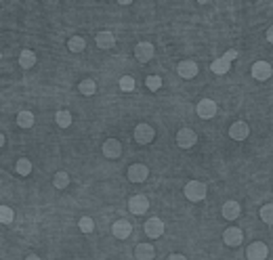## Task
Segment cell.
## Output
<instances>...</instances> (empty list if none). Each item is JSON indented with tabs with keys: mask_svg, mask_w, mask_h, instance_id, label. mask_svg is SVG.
<instances>
[{
	"mask_svg": "<svg viewBox=\"0 0 273 260\" xmlns=\"http://www.w3.org/2000/svg\"><path fill=\"white\" fill-rule=\"evenodd\" d=\"M154 138H156L154 126H149V124H145V122L137 124V128H135V141H137L139 145H149L151 141H154Z\"/></svg>",
	"mask_w": 273,
	"mask_h": 260,
	"instance_id": "3",
	"label": "cell"
},
{
	"mask_svg": "<svg viewBox=\"0 0 273 260\" xmlns=\"http://www.w3.org/2000/svg\"><path fill=\"white\" fill-rule=\"evenodd\" d=\"M128 181L130 183H143L147 181V176H149V168L145 164H133L128 168Z\"/></svg>",
	"mask_w": 273,
	"mask_h": 260,
	"instance_id": "7",
	"label": "cell"
},
{
	"mask_svg": "<svg viewBox=\"0 0 273 260\" xmlns=\"http://www.w3.org/2000/svg\"><path fill=\"white\" fill-rule=\"evenodd\" d=\"M154 53H156V48L151 42H139L135 46V57H137V61L139 63H147L154 59Z\"/></svg>",
	"mask_w": 273,
	"mask_h": 260,
	"instance_id": "5",
	"label": "cell"
},
{
	"mask_svg": "<svg viewBox=\"0 0 273 260\" xmlns=\"http://www.w3.org/2000/svg\"><path fill=\"white\" fill-rule=\"evenodd\" d=\"M19 65H21L23 69L34 67V65H36V53H32L29 48L21 51V55H19Z\"/></svg>",
	"mask_w": 273,
	"mask_h": 260,
	"instance_id": "20",
	"label": "cell"
},
{
	"mask_svg": "<svg viewBox=\"0 0 273 260\" xmlns=\"http://www.w3.org/2000/svg\"><path fill=\"white\" fill-rule=\"evenodd\" d=\"M145 233L149 235V237H154V239H158V237H162V233H164V223L160 221V218H147L145 221Z\"/></svg>",
	"mask_w": 273,
	"mask_h": 260,
	"instance_id": "15",
	"label": "cell"
},
{
	"mask_svg": "<svg viewBox=\"0 0 273 260\" xmlns=\"http://www.w3.org/2000/svg\"><path fill=\"white\" fill-rule=\"evenodd\" d=\"M242 239H244V233H242V229H238V227H229V229H225V233H223V242H225L227 246L236 248V246L242 244Z\"/></svg>",
	"mask_w": 273,
	"mask_h": 260,
	"instance_id": "14",
	"label": "cell"
},
{
	"mask_svg": "<svg viewBox=\"0 0 273 260\" xmlns=\"http://www.w3.org/2000/svg\"><path fill=\"white\" fill-rule=\"evenodd\" d=\"M147 208H149V199L145 195H133L128 199V210H130V214H145L147 212Z\"/></svg>",
	"mask_w": 273,
	"mask_h": 260,
	"instance_id": "8",
	"label": "cell"
},
{
	"mask_svg": "<svg viewBox=\"0 0 273 260\" xmlns=\"http://www.w3.org/2000/svg\"><path fill=\"white\" fill-rule=\"evenodd\" d=\"M196 143H198V134L191 128H181L177 132V145L181 149H191Z\"/></svg>",
	"mask_w": 273,
	"mask_h": 260,
	"instance_id": "4",
	"label": "cell"
},
{
	"mask_svg": "<svg viewBox=\"0 0 273 260\" xmlns=\"http://www.w3.org/2000/svg\"><path fill=\"white\" fill-rule=\"evenodd\" d=\"M196 114H198L202 120L215 118V114H217V103L212 101V99H202V101L196 105Z\"/></svg>",
	"mask_w": 273,
	"mask_h": 260,
	"instance_id": "6",
	"label": "cell"
},
{
	"mask_svg": "<svg viewBox=\"0 0 273 260\" xmlns=\"http://www.w3.org/2000/svg\"><path fill=\"white\" fill-rule=\"evenodd\" d=\"M177 74H179L181 78H185V80L196 78V76H198V65L191 61V59H187V61H181V63L177 65Z\"/></svg>",
	"mask_w": 273,
	"mask_h": 260,
	"instance_id": "16",
	"label": "cell"
},
{
	"mask_svg": "<svg viewBox=\"0 0 273 260\" xmlns=\"http://www.w3.org/2000/svg\"><path fill=\"white\" fill-rule=\"evenodd\" d=\"M55 122L59 128H69V124H72V114H69L67 109H61V112L55 114Z\"/></svg>",
	"mask_w": 273,
	"mask_h": 260,
	"instance_id": "22",
	"label": "cell"
},
{
	"mask_svg": "<svg viewBox=\"0 0 273 260\" xmlns=\"http://www.w3.org/2000/svg\"><path fill=\"white\" fill-rule=\"evenodd\" d=\"M17 124H19V128H32L34 126V114L32 112H19Z\"/></svg>",
	"mask_w": 273,
	"mask_h": 260,
	"instance_id": "24",
	"label": "cell"
},
{
	"mask_svg": "<svg viewBox=\"0 0 273 260\" xmlns=\"http://www.w3.org/2000/svg\"><path fill=\"white\" fill-rule=\"evenodd\" d=\"M130 233H133V225H130L128 221H124V218H120V221H116L112 225V235L116 239H128Z\"/></svg>",
	"mask_w": 273,
	"mask_h": 260,
	"instance_id": "10",
	"label": "cell"
},
{
	"mask_svg": "<svg viewBox=\"0 0 273 260\" xmlns=\"http://www.w3.org/2000/svg\"><path fill=\"white\" fill-rule=\"evenodd\" d=\"M261 218H263V223H267V225L273 223V206L271 204H265L261 208Z\"/></svg>",
	"mask_w": 273,
	"mask_h": 260,
	"instance_id": "30",
	"label": "cell"
},
{
	"mask_svg": "<svg viewBox=\"0 0 273 260\" xmlns=\"http://www.w3.org/2000/svg\"><path fill=\"white\" fill-rule=\"evenodd\" d=\"M95 42H97V46L101 48V51H107V48H112V46L116 44V38H114L112 32L103 29V32H99V34L95 36Z\"/></svg>",
	"mask_w": 273,
	"mask_h": 260,
	"instance_id": "17",
	"label": "cell"
},
{
	"mask_svg": "<svg viewBox=\"0 0 273 260\" xmlns=\"http://www.w3.org/2000/svg\"><path fill=\"white\" fill-rule=\"evenodd\" d=\"M78 227H80V231L82 233H93L95 231V221L90 216H82L78 221Z\"/></svg>",
	"mask_w": 273,
	"mask_h": 260,
	"instance_id": "28",
	"label": "cell"
},
{
	"mask_svg": "<svg viewBox=\"0 0 273 260\" xmlns=\"http://www.w3.org/2000/svg\"><path fill=\"white\" fill-rule=\"evenodd\" d=\"M101 149H103V155L109 159H116V157L122 155V143H120L118 138H107Z\"/></svg>",
	"mask_w": 273,
	"mask_h": 260,
	"instance_id": "11",
	"label": "cell"
},
{
	"mask_svg": "<svg viewBox=\"0 0 273 260\" xmlns=\"http://www.w3.org/2000/svg\"><path fill=\"white\" fill-rule=\"evenodd\" d=\"M248 134H250V128L246 122H242V120L229 126V136L234 138V141H244V138H248Z\"/></svg>",
	"mask_w": 273,
	"mask_h": 260,
	"instance_id": "12",
	"label": "cell"
},
{
	"mask_svg": "<svg viewBox=\"0 0 273 260\" xmlns=\"http://www.w3.org/2000/svg\"><path fill=\"white\" fill-rule=\"evenodd\" d=\"M15 170H17V174L27 176L29 172H32V162H29L27 157H19V159H17V164H15Z\"/></svg>",
	"mask_w": 273,
	"mask_h": 260,
	"instance_id": "25",
	"label": "cell"
},
{
	"mask_svg": "<svg viewBox=\"0 0 273 260\" xmlns=\"http://www.w3.org/2000/svg\"><path fill=\"white\" fill-rule=\"evenodd\" d=\"M267 40H269V42H273V29H267Z\"/></svg>",
	"mask_w": 273,
	"mask_h": 260,
	"instance_id": "33",
	"label": "cell"
},
{
	"mask_svg": "<svg viewBox=\"0 0 273 260\" xmlns=\"http://www.w3.org/2000/svg\"><path fill=\"white\" fill-rule=\"evenodd\" d=\"M145 84H147L149 91H158V88L162 86V78L160 76H147L145 78Z\"/></svg>",
	"mask_w": 273,
	"mask_h": 260,
	"instance_id": "31",
	"label": "cell"
},
{
	"mask_svg": "<svg viewBox=\"0 0 273 260\" xmlns=\"http://www.w3.org/2000/svg\"><path fill=\"white\" fill-rule=\"evenodd\" d=\"M240 212H242V206L238 202H225L223 210H221V214H223L227 221H236V218L240 216Z\"/></svg>",
	"mask_w": 273,
	"mask_h": 260,
	"instance_id": "18",
	"label": "cell"
},
{
	"mask_svg": "<svg viewBox=\"0 0 273 260\" xmlns=\"http://www.w3.org/2000/svg\"><path fill=\"white\" fill-rule=\"evenodd\" d=\"M78 91L82 93V95H86V97H90V95H95L97 93V84H95V80H90V78H86V80H82V82L78 84Z\"/></svg>",
	"mask_w": 273,
	"mask_h": 260,
	"instance_id": "23",
	"label": "cell"
},
{
	"mask_svg": "<svg viewBox=\"0 0 273 260\" xmlns=\"http://www.w3.org/2000/svg\"><path fill=\"white\" fill-rule=\"evenodd\" d=\"M53 185H55L57 189H65V187L69 185V174L65 172V170H59V172L53 176Z\"/></svg>",
	"mask_w": 273,
	"mask_h": 260,
	"instance_id": "26",
	"label": "cell"
},
{
	"mask_svg": "<svg viewBox=\"0 0 273 260\" xmlns=\"http://www.w3.org/2000/svg\"><path fill=\"white\" fill-rule=\"evenodd\" d=\"M120 91H122V93H133L135 91V78H130V76L120 78Z\"/></svg>",
	"mask_w": 273,
	"mask_h": 260,
	"instance_id": "29",
	"label": "cell"
},
{
	"mask_svg": "<svg viewBox=\"0 0 273 260\" xmlns=\"http://www.w3.org/2000/svg\"><path fill=\"white\" fill-rule=\"evenodd\" d=\"M271 63L267 61H257L255 65H252V76H255V80H259V82H265V80L271 78Z\"/></svg>",
	"mask_w": 273,
	"mask_h": 260,
	"instance_id": "13",
	"label": "cell"
},
{
	"mask_svg": "<svg viewBox=\"0 0 273 260\" xmlns=\"http://www.w3.org/2000/svg\"><path fill=\"white\" fill-rule=\"evenodd\" d=\"M135 256L139 260H151L156 256V250H154V246H149V244H139L135 248Z\"/></svg>",
	"mask_w": 273,
	"mask_h": 260,
	"instance_id": "19",
	"label": "cell"
},
{
	"mask_svg": "<svg viewBox=\"0 0 273 260\" xmlns=\"http://www.w3.org/2000/svg\"><path fill=\"white\" fill-rule=\"evenodd\" d=\"M13 221H15L13 208H8V206H2V208H0V223H2V225H11Z\"/></svg>",
	"mask_w": 273,
	"mask_h": 260,
	"instance_id": "27",
	"label": "cell"
},
{
	"mask_svg": "<svg viewBox=\"0 0 273 260\" xmlns=\"http://www.w3.org/2000/svg\"><path fill=\"white\" fill-rule=\"evenodd\" d=\"M246 256H248V260H265L269 256V248L263 242H255V244L248 246Z\"/></svg>",
	"mask_w": 273,
	"mask_h": 260,
	"instance_id": "9",
	"label": "cell"
},
{
	"mask_svg": "<svg viewBox=\"0 0 273 260\" xmlns=\"http://www.w3.org/2000/svg\"><path fill=\"white\" fill-rule=\"evenodd\" d=\"M234 59H238V51H234V48H231V51H227L223 57L215 59V61L210 63V69H212V72H215L217 76H223V74L229 72L231 61H234Z\"/></svg>",
	"mask_w": 273,
	"mask_h": 260,
	"instance_id": "1",
	"label": "cell"
},
{
	"mask_svg": "<svg viewBox=\"0 0 273 260\" xmlns=\"http://www.w3.org/2000/svg\"><path fill=\"white\" fill-rule=\"evenodd\" d=\"M84 46H86V40L82 36H72L67 40V48L72 53H82L84 51Z\"/></svg>",
	"mask_w": 273,
	"mask_h": 260,
	"instance_id": "21",
	"label": "cell"
},
{
	"mask_svg": "<svg viewBox=\"0 0 273 260\" xmlns=\"http://www.w3.org/2000/svg\"><path fill=\"white\" fill-rule=\"evenodd\" d=\"M168 260H185V256L183 254H170Z\"/></svg>",
	"mask_w": 273,
	"mask_h": 260,
	"instance_id": "32",
	"label": "cell"
},
{
	"mask_svg": "<svg viewBox=\"0 0 273 260\" xmlns=\"http://www.w3.org/2000/svg\"><path fill=\"white\" fill-rule=\"evenodd\" d=\"M206 185L202 183V181H189L187 185H185V189H183V193H185V197L189 199V202H202V199L206 197Z\"/></svg>",
	"mask_w": 273,
	"mask_h": 260,
	"instance_id": "2",
	"label": "cell"
}]
</instances>
